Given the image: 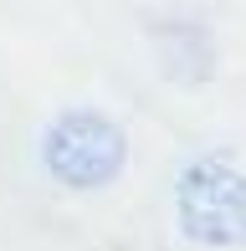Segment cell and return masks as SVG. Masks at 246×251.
Listing matches in <instances>:
<instances>
[{
	"mask_svg": "<svg viewBox=\"0 0 246 251\" xmlns=\"http://www.w3.org/2000/svg\"><path fill=\"white\" fill-rule=\"evenodd\" d=\"M36 154H41V169L57 185L77 190V195H93V190H108L123 175L128 133L98 108H67L41 128Z\"/></svg>",
	"mask_w": 246,
	"mask_h": 251,
	"instance_id": "obj_1",
	"label": "cell"
},
{
	"mask_svg": "<svg viewBox=\"0 0 246 251\" xmlns=\"http://www.w3.org/2000/svg\"><path fill=\"white\" fill-rule=\"evenodd\" d=\"M174 226L195 246H246V169L195 159L174 179Z\"/></svg>",
	"mask_w": 246,
	"mask_h": 251,
	"instance_id": "obj_2",
	"label": "cell"
}]
</instances>
